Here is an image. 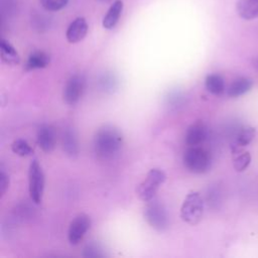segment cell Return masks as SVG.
<instances>
[{"mask_svg":"<svg viewBox=\"0 0 258 258\" xmlns=\"http://www.w3.org/2000/svg\"><path fill=\"white\" fill-rule=\"evenodd\" d=\"M93 144L94 152L99 159L110 160L121 151L123 136L116 127L105 125L96 132Z\"/></svg>","mask_w":258,"mask_h":258,"instance_id":"obj_1","label":"cell"},{"mask_svg":"<svg viewBox=\"0 0 258 258\" xmlns=\"http://www.w3.org/2000/svg\"><path fill=\"white\" fill-rule=\"evenodd\" d=\"M182 161L185 168L192 173H204L211 167V155L203 147L188 146L182 156Z\"/></svg>","mask_w":258,"mask_h":258,"instance_id":"obj_2","label":"cell"},{"mask_svg":"<svg viewBox=\"0 0 258 258\" xmlns=\"http://www.w3.org/2000/svg\"><path fill=\"white\" fill-rule=\"evenodd\" d=\"M205 211L204 200L198 191L189 192L180 207V218L188 225L195 226L203 219Z\"/></svg>","mask_w":258,"mask_h":258,"instance_id":"obj_3","label":"cell"},{"mask_svg":"<svg viewBox=\"0 0 258 258\" xmlns=\"http://www.w3.org/2000/svg\"><path fill=\"white\" fill-rule=\"evenodd\" d=\"M166 179V175L163 170L159 168L150 169L145 178L138 184L136 192L138 198L143 202H149L155 198V195L159 187Z\"/></svg>","mask_w":258,"mask_h":258,"instance_id":"obj_4","label":"cell"},{"mask_svg":"<svg viewBox=\"0 0 258 258\" xmlns=\"http://www.w3.org/2000/svg\"><path fill=\"white\" fill-rule=\"evenodd\" d=\"M143 216L149 226L158 232L165 231L169 226V217L166 208L158 200L152 199L146 202Z\"/></svg>","mask_w":258,"mask_h":258,"instance_id":"obj_5","label":"cell"},{"mask_svg":"<svg viewBox=\"0 0 258 258\" xmlns=\"http://www.w3.org/2000/svg\"><path fill=\"white\" fill-rule=\"evenodd\" d=\"M44 173L37 159H33L28 168V190L31 201L39 205L42 202L44 191Z\"/></svg>","mask_w":258,"mask_h":258,"instance_id":"obj_6","label":"cell"},{"mask_svg":"<svg viewBox=\"0 0 258 258\" xmlns=\"http://www.w3.org/2000/svg\"><path fill=\"white\" fill-rule=\"evenodd\" d=\"M91 219L86 214H79L71 222L68 230V240L72 245H78L91 228Z\"/></svg>","mask_w":258,"mask_h":258,"instance_id":"obj_7","label":"cell"},{"mask_svg":"<svg viewBox=\"0 0 258 258\" xmlns=\"http://www.w3.org/2000/svg\"><path fill=\"white\" fill-rule=\"evenodd\" d=\"M85 89V79L82 75L76 74L72 76L66 83L63 88L62 97L63 101L70 105H76L82 98Z\"/></svg>","mask_w":258,"mask_h":258,"instance_id":"obj_8","label":"cell"},{"mask_svg":"<svg viewBox=\"0 0 258 258\" xmlns=\"http://www.w3.org/2000/svg\"><path fill=\"white\" fill-rule=\"evenodd\" d=\"M36 143L44 152H51L56 143V134L52 126L43 124L37 129Z\"/></svg>","mask_w":258,"mask_h":258,"instance_id":"obj_9","label":"cell"},{"mask_svg":"<svg viewBox=\"0 0 258 258\" xmlns=\"http://www.w3.org/2000/svg\"><path fill=\"white\" fill-rule=\"evenodd\" d=\"M207 138V128L201 121L192 123L186 130L184 141L187 146H199Z\"/></svg>","mask_w":258,"mask_h":258,"instance_id":"obj_10","label":"cell"},{"mask_svg":"<svg viewBox=\"0 0 258 258\" xmlns=\"http://www.w3.org/2000/svg\"><path fill=\"white\" fill-rule=\"evenodd\" d=\"M88 23L85 18L78 17L76 18L68 27L66 36L69 42L76 43L85 38L88 32Z\"/></svg>","mask_w":258,"mask_h":258,"instance_id":"obj_11","label":"cell"},{"mask_svg":"<svg viewBox=\"0 0 258 258\" xmlns=\"http://www.w3.org/2000/svg\"><path fill=\"white\" fill-rule=\"evenodd\" d=\"M236 10L241 18L254 19L258 16V0H238Z\"/></svg>","mask_w":258,"mask_h":258,"instance_id":"obj_12","label":"cell"},{"mask_svg":"<svg viewBox=\"0 0 258 258\" xmlns=\"http://www.w3.org/2000/svg\"><path fill=\"white\" fill-rule=\"evenodd\" d=\"M253 86V81L250 78L247 77H240L236 80H234L228 90H227V94L229 97L231 98H237L240 97L242 95H244L245 93L249 92L251 90Z\"/></svg>","mask_w":258,"mask_h":258,"instance_id":"obj_13","label":"cell"},{"mask_svg":"<svg viewBox=\"0 0 258 258\" xmlns=\"http://www.w3.org/2000/svg\"><path fill=\"white\" fill-rule=\"evenodd\" d=\"M123 11V2L121 0H116L108 9L106 15L103 18L102 25L106 29H112L115 27Z\"/></svg>","mask_w":258,"mask_h":258,"instance_id":"obj_14","label":"cell"},{"mask_svg":"<svg viewBox=\"0 0 258 258\" xmlns=\"http://www.w3.org/2000/svg\"><path fill=\"white\" fill-rule=\"evenodd\" d=\"M49 55L42 50H35L31 52L25 62V71H34L44 69L49 64Z\"/></svg>","mask_w":258,"mask_h":258,"instance_id":"obj_15","label":"cell"},{"mask_svg":"<svg viewBox=\"0 0 258 258\" xmlns=\"http://www.w3.org/2000/svg\"><path fill=\"white\" fill-rule=\"evenodd\" d=\"M62 147L69 156L75 157L79 154V141L77 134L72 127H68L63 131Z\"/></svg>","mask_w":258,"mask_h":258,"instance_id":"obj_16","label":"cell"},{"mask_svg":"<svg viewBox=\"0 0 258 258\" xmlns=\"http://www.w3.org/2000/svg\"><path fill=\"white\" fill-rule=\"evenodd\" d=\"M255 134H256V130L254 127H252V126L242 127L238 131V133L235 137V140L232 144V151L242 149V147L250 144L252 142V140L254 139Z\"/></svg>","mask_w":258,"mask_h":258,"instance_id":"obj_17","label":"cell"},{"mask_svg":"<svg viewBox=\"0 0 258 258\" xmlns=\"http://www.w3.org/2000/svg\"><path fill=\"white\" fill-rule=\"evenodd\" d=\"M0 55L2 61L7 64H18L20 57L14 46L6 39L2 38L0 41Z\"/></svg>","mask_w":258,"mask_h":258,"instance_id":"obj_18","label":"cell"},{"mask_svg":"<svg viewBox=\"0 0 258 258\" xmlns=\"http://www.w3.org/2000/svg\"><path fill=\"white\" fill-rule=\"evenodd\" d=\"M205 86L208 92L215 96H220L225 91V80L219 74H211L207 76Z\"/></svg>","mask_w":258,"mask_h":258,"instance_id":"obj_19","label":"cell"},{"mask_svg":"<svg viewBox=\"0 0 258 258\" xmlns=\"http://www.w3.org/2000/svg\"><path fill=\"white\" fill-rule=\"evenodd\" d=\"M233 152V166L236 171H244L251 162V154L248 151L238 149Z\"/></svg>","mask_w":258,"mask_h":258,"instance_id":"obj_20","label":"cell"},{"mask_svg":"<svg viewBox=\"0 0 258 258\" xmlns=\"http://www.w3.org/2000/svg\"><path fill=\"white\" fill-rule=\"evenodd\" d=\"M12 151L21 157L30 156L33 153V149L29 145V143L24 139H16L11 144Z\"/></svg>","mask_w":258,"mask_h":258,"instance_id":"obj_21","label":"cell"},{"mask_svg":"<svg viewBox=\"0 0 258 258\" xmlns=\"http://www.w3.org/2000/svg\"><path fill=\"white\" fill-rule=\"evenodd\" d=\"M41 6L47 11H57L62 9L69 0H39Z\"/></svg>","mask_w":258,"mask_h":258,"instance_id":"obj_22","label":"cell"},{"mask_svg":"<svg viewBox=\"0 0 258 258\" xmlns=\"http://www.w3.org/2000/svg\"><path fill=\"white\" fill-rule=\"evenodd\" d=\"M83 255L85 257H103L105 254L103 249L98 244L90 243L85 247Z\"/></svg>","mask_w":258,"mask_h":258,"instance_id":"obj_23","label":"cell"},{"mask_svg":"<svg viewBox=\"0 0 258 258\" xmlns=\"http://www.w3.org/2000/svg\"><path fill=\"white\" fill-rule=\"evenodd\" d=\"M8 186H9V176L3 169H1V171H0V194H1V197L4 196Z\"/></svg>","mask_w":258,"mask_h":258,"instance_id":"obj_24","label":"cell"},{"mask_svg":"<svg viewBox=\"0 0 258 258\" xmlns=\"http://www.w3.org/2000/svg\"><path fill=\"white\" fill-rule=\"evenodd\" d=\"M253 64H254V67L256 68V70H258V57H257V58H255V60H254Z\"/></svg>","mask_w":258,"mask_h":258,"instance_id":"obj_25","label":"cell"},{"mask_svg":"<svg viewBox=\"0 0 258 258\" xmlns=\"http://www.w3.org/2000/svg\"><path fill=\"white\" fill-rule=\"evenodd\" d=\"M100 1H103V2H107V1H110V0H100Z\"/></svg>","mask_w":258,"mask_h":258,"instance_id":"obj_26","label":"cell"}]
</instances>
